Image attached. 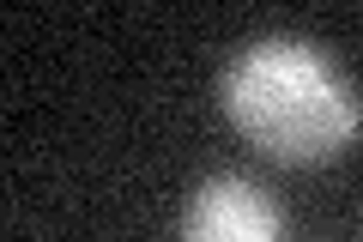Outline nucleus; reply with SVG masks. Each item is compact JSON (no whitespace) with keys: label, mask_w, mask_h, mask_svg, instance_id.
<instances>
[{"label":"nucleus","mask_w":363,"mask_h":242,"mask_svg":"<svg viewBox=\"0 0 363 242\" xmlns=\"http://www.w3.org/2000/svg\"><path fill=\"white\" fill-rule=\"evenodd\" d=\"M218 109L272 164H333L363 133V97L333 55L303 37H260L230 55Z\"/></svg>","instance_id":"obj_1"},{"label":"nucleus","mask_w":363,"mask_h":242,"mask_svg":"<svg viewBox=\"0 0 363 242\" xmlns=\"http://www.w3.org/2000/svg\"><path fill=\"white\" fill-rule=\"evenodd\" d=\"M182 242H285V218L255 182L212 176L182 206Z\"/></svg>","instance_id":"obj_2"}]
</instances>
